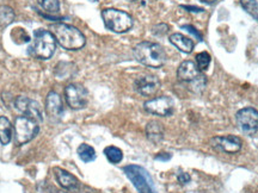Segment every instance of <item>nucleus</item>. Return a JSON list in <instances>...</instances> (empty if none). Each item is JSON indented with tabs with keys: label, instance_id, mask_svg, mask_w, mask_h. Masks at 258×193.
<instances>
[{
	"label": "nucleus",
	"instance_id": "1",
	"mask_svg": "<svg viewBox=\"0 0 258 193\" xmlns=\"http://www.w3.org/2000/svg\"><path fill=\"white\" fill-rule=\"evenodd\" d=\"M134 56L144 66L160 68L166 62V53L164 48L153 42H141L134 48Z\"/></svg>",
	"mask_w": 258,
	"mask_h": 193
},
{
	"label": "nucleus",
	"instance_id": "22",
	"mask_svg": "<svg viewBox=\"0 0 258 193\" xmlns=\"http://www.w3.org/2000/svg\"><path fill=\"white\" fill-rule=\"evenodd\" d=\"M240 5L251 17L258 21V3L256 0H240Z\"/></svg>",
	"mask_w": 258,
	"mask_h": 193
},
{
	"label": "nucleus",
	"instance_id": "20",
	"mask_svg": "<svg viewBox=\"0 0 258 193\" xmlns=\"http://www.w3.org/2000/svg\"><path fill=\"white\" fill-rule=\"evenodd\" d=\"M15 21V12L10 6H0V28H6Z\"/></svg>",
	"mask_w": 258,
	"mask_h": 193
},
{
	"label": "nucleus",
	"instance_id": "3",
	"mask_svg": "<svg viewBox=\"0 0 258 193\" xmlns=\"http://www.w3.org/2000/svg\"><path fill=\"white\" fill-rule=\"evenodd\" d=\"M53 34L43 29H37L34 32V42L30 47V53L41 60H48L55 53L56 43Z\"/></svg>",
	"mask_w": 258,
	"mask_h": 193
},
{
	"label": "nucleus",
	"instance_id": "21",
	"mask_svg": "<svg viewBox=\"0 0 258 193\" xmlns=\"http://www.w3.org/2000/svg\"><path fill=\"white\" fill-rule=\"evenodd\" d=\"M104 155L106 156V159L109 160V162L111 163H120L122 159H123V153L120 148L114 147V146H109L104 149Z\"/></svg>",
	"mask_w": 258,
	"mask_h": 193
},
{
	"label": "nucleus",
	"instance_id": "16",
	"mask_svg": "<svg viewBox=\"0 0 258 193\" xmlns=\"http://www.w3.org/2000/svg\"><path fill=\"white\" fill-rule=\"evenodd\" d=\"M146 136L151 142L157 144L164 140L163 124L158 121H151L146 125Z\"/></svg>",
	"mask_w": 258,
	"mask_h": 193
},
{
	"label": "nucleus",
	"instance_id": "15",
	"mask_svg": "<svg viewBox=\"0 0 258 193\" xmlns=\"http://www.w3.org/2000/svg\"><path fill=\"white\" fill-rule=\"evenodd\" d=\"M177 76L183 82H195L202 75L200 73L198 64L192 62V61H184V62L179 64L178 70H177Z\"/></svg>",
	"mask_w": 258,
	"mask_h": 193
},
{
	"label": "nucleus",
	"instance_id": "2",
	"mask_svg": "<svg viewBox=\"0 0 258 193\" xmlns=\"http://www.w3.org/2000/svg\"><path fill=\"white\" fill-rule=\"evenodd\" d=\"M53 36L61 47L67 50H78L85 46L86 38L83 32L72 25L57 23L50 27Z\"/></svg>",
	"mask_w": 258,
	"mask_h": 193
},
{
	"label": "nucleus",
	"instance_id": "28",
	"mask_svg": "<svg viewBox=\"0 0 258 193\" xmlns=\"http://www.w3.org/2000/svg\"><path fill=\"white\" fill-rule=\"evenodd\" d=\"M180 8L184 9V10H186V11H189V12H196V14H198V12H203V11H205V10L201 9V8H198V6L182 5V6H180Z\"/></svg>",
	"mask_w": 258,
	"mask_h": 193
},
{
	"label": "nucleus",
	"instance_id": "11",
	"mask_svg": "<svg viewBox=\"0 0 258 193\" xmlns=\"http://www.w3.org/2000/svg\"><path fill=\"white\" fill-rule=\"evenodd\" d=\"M15 106L19 112H22L23 116H28V117L34 118L38 123L43 121V112L40 104L37 102L32 101V99L28 98V96H17L15 101Z\"/></svg>",
	"mask_w": 258,
	"mask_h": 193
},
{
	"label": "nucleus",
	"instance_id": "30",
	"mask_svg": "<svg viewBox=\"0 0 258 193\" xmlns=\"http://www.w3.org/2000/svg\"><path fill=\"white\" fill-rule=\"evenodd\" d=\"M200 2H202V3H205V4H208V5H212V4H214L215 2H217V0H200Z\"/></svg>",
	"mask_w": 258,
	"mask_h": 193
},
{
	"label": "nucleus",
	"instance_id": "18",
	"mask_svg": "<svg viewBox=\"0 0 258 193\" xmlns=\"http://www.w3.org/2000/svg\"><path fill=\"white\" fill-rule=\"evenodd\" d=\"M12 135H14V129H12V124L8 118L2 116L0 117V142L2 144H9L12 140Z\"/></svg>",
	"mask_w": 258,
	"mask_h": 193
},
{
	"label": "nucleus",
	"instance_id": "5",
	"mask_svg": "<svg viewBox=\"0 0 258 193\" xmlns=\"http://www.w3.org/2000/svg\"><path fill=\"white\" fill-rule=\"evenodd\" d=\"M123 170L139 193H157L152 176L144 167L139 165H128L124 167Z\"/></svg>",
	"mask_w": 258,
	"mask_h": 193
},
{
	"label": "nucleus",
	"instance_id": "31",
	"mask_svg": "<svg viewBox=\"0 0 258 193\" xmlns=\"http://www.w3.org/2000/svg\"><path fill=\"white\" fill-rule=\"evenodd\" d=\"M90 2H92V3H97V2H98V0H90Z\"/></svg>",
	"mask_w": 258,
	"mask_h": 193
},
{
	"label": "nucleus",
	"instance_id": "26",
	"mask_svg": "<svg viewBox=\"0 0 258 193\" xmlns=\"http://www.w3.org/2000/svg\"><path fill=\"white\" fill-rule=\"evenodd\" d=\"M183 29H184V30H186L188 32H190V34H192L194 36H195L196 38H198L199 41H202V36H201V34H200V32L196 30L195 28L192 27V25H183L182 27Z\"/></svg>",
	"mask_w": 258,
	"mask_h": 193
},
{
	"label": "nucleus",
	"instance_id": "6",
	"mask_svg": "<svg viewBox=\"0 0 258 193\" xmlns=\"http://www.w3.org/2000/svg\"><path fill=\"white\" fill-rule=\"evenodd\" d=\"M40 131L38 122L28 116H19L15 121V142L17 146L30 142Z\"/></svg>",
	"mask_w": 258,
	"mask_h": 193
},
{
	"label": "nucleus",
	"instance_id": "10",
	"mask_svg": "<svg viewBox=\"0 0 258 193\" xmlns=\"http://www.w3.org/2000/svg\"><path fill=\"white\" fill-rule=\"evenodd\" d=\"M211 146L219 153L235 154L240 152L243 142L238 136L227 135V136H215L211 140Z\"/></svg>",
	"mask_w": 258,
	"mask_h": 193
},
{
	"label": "nucleus",
	"instance_id": "7",
	"mask_svg": "<svg viewBox=\"0 0 258 193\" xmlns=\"http://www.w3.org/2000/svg\"><path fill=\"white\" fill-rule=\"evenodd\" d=\"M238 128L241 133L252 136L258 131V111L253 108H244L235 115Z\"/></svg>",
	"mask_w": 258,
	"mask_h": 193
},
{
	"label": "nucleus",
	"instance_id": "23",
	"mask_svg": "<svg viewBox=\"0 0 258 193\" xmlns=\"http://www.w3.org/2000/svg\"><path fill=\"white\" fill-rule=\"evenodd\" d=\"M37 2L41 5V8L49 14H57L60 11L59 0H37Z\"/></svg>",
	"mask_w": 258,
	"mask_h": 193
},
{
	"label": "nucleus",
	"instance_id": "27",
	"mask_svg": "<svg viewBox=\"0 0 258 193\" xmlns=\"http://www.w3.org/2000/svg\"><path fill=\"white\" fill-rule=\"evenodd\" d=\"M190 175L188 174V173H180V174L177 176V180H178V182L179 184H182V185H185V184H188V182H190Z\"/></svg>",
	"mask_w": 258,
	"mask_h": 193
},
{
	"label": "nucleus",
	"instance_id": "17",
	"mask_svg": "<svg viewBox=\"0 0 258 193\" xmlns=\"http://www.w3.org/2000/svg\"><path fill=\"white\" fill-rule=\"evenodd\" d=\"M170 42L177 49L183 53H191L194 49V42L190 38L183 36L182 34H173L170 36Z\"/></svg>",
	"mask_w": 258,
	"mask_h": 193
},
{
	"label": "nucleus",
	"instance_id": "25",
	"mask_svg": "<svg viewBox=\"0 0 258 193\" xmlns=\"http://www.w3.org/2000/svg\"><path fill=\"white\" fill-rule=\"evenodd\" d=\"M167 30H169V27H167L166 24H159L157 25V27L153 28V32L156 35H160V36H163V35H165Z\"/></svg>",
	"mask_w": 258,
	"mask_h": 193
},
{
	"label": "nucleus",
	"instance_id": "32",
	"mask_svg": "<svg viewBox=\"0 0 258 193\" xmlns=\"http://www.w3.org/2000/svg\"><path fill=\"white\" fill-rule=\"evenodd\" d=\"M127 2H137V0H127Z\"/></svg>",
	"mask_w": 258,
	"mask_h": 193
},
{
	"label": "nucleus",
	"instance_id": "24",
	"mask_svg": "<svg viewBox=\"0 0 258 193\" xmlns=\"http://www.w3.org/2000/svg\"><path fill=\"white\" fill-rule=\"evenodd\" d=\"M196 62H198L200 70H206L209 67V63H211V55L206 51H202L196 56Z\"/></svg>",
	"mask_w": 258,
	"mask_h": 193
},
{
	"label": "nucleus",
	"instance_id": "9",
	"mask_svg": "<svg viewBox=\"0 0 258 193\" xmlns=\"http://www.w3.org/2000/svg\"><path fill=\"white\" fill-rule=\"evenodd\" d=\"M173 106H175V104H173L172 99L170 96L163 95L145 102L144 109L152 115L160 116V117H167V116L173 114Z\"/></svg>",
	"mask_w": 258,
	"mask_h": 193
},
{
	"label": "nucleus",
	"instance_id": "29",
	"mask_svg": "<svg viewBox=\"0 0 258 193\" xmlns=\"http://www.w3.org/2000/svg\"><path fill=\"white\" fill-rule=\"evenodd\" d=\"M154 159L159 160V161H169L171 159V154H169V153H159L158 155H156Z\"/></svg>",
	"mask_w": 258,
	"mask_h": 193
},
{
	"label": "nucleus",
	"instance_id": "12",
	"mask_svg": "<svg viewBox=\"0 0 258 193\" xmlns=\"http://www.w3.org/2000/svg\"><path fill=\"white\" fill-rule=\"evenodd\" d=\"M160 87V81L154 75L139 76L134 82V88L139 94L145 96L154 95Z\"/></svg>",
	"mask_w": 258,
	"mask_h": 193
},
{
	"label": "nucleus",
	"instance_id": "8",
	"mask_svg": "<svg viewBox=\"0 0 258 193\" xmlns=\"http://www.w3.org/2000/svg\"><path fill=\"white\" fill-rule=\"evenodd\" d=\"M64 96H66L67 104L73 110H80L88 105V89L82 85H78V83H70L64 88Z\"/></svg>",
	"mask_w": 258,
	"mask_h": 193
},
{
	"label": "nucleus",
	"instance_id": "19",
	"mask_svg": "<svg viewBox=\"0 0 258 193\" xmlns=\"http://www.w3.org/2000/svg\"><path fill=\"white\" fill-rule=\"evenodd\" d=\"M77 153H78V156L80 157V160L84 161V162H86V163L92 162V161H95L97 157L96 150L93 149V147L89 146V144H86V143L80 144V146L78 147V149H77Z\"/></svg>",
	"mask_w": 258,
	"mask_h": 193
},
{
	"label": "nucleus",
	"instance_id": "4",
	"mask_svg": "<svg viewBox=\"0 0 258 193\" xmlns=\"http://www.w3.org/2000/svg\"><path fill=\"white\" fill-rule=\"evenodd\" d=\"M102 18L106 29L116 34L127 32L133 27L134 22L131 15L116 9H105L102 11Z\"/></svg>",
	"mask_w": 258,
	"mask_h": 193
},
{
	"label": "nucleus",
	"instance_id": "13",
	"mask_svg": "<svg viewBox=\"0 0 258 193\" xmlns=\"http://www.w3.org/2000/svg\"><path fill=\"white\" fill-rule=\"evenodd\" d=\"M46 112L51 121H59L63 115V105L56 92H49L46 98Z\"/></svg>",
	"mask_w": 258,
	"mask_h": 193
},
{
	"label": "nucleus",
	"instance_id": "14",
	"mask_svg": "<svg viewBox=\"0 0 258 193\" xmlns=\"http://www.w3.org/2000/svg\"><path fill=\"white\" fill-rule=\"evenodd\" d=\"M54 174H55L57 182H59L61 187L72 193L79 192L80 181L76 176L67 172V170L60 168V167H55L54 168Z\"/></svg>",
	"mask_w": 258,
	"mask_h": 193
}]
</instances>
